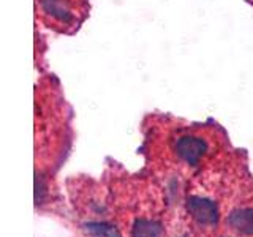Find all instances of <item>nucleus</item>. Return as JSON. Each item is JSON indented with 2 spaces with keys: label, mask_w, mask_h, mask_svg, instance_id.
Returning <instances> with one entry per match:
<instances>
[{
  "label": "nucleus",
  "mask_w": 253,
  "mask_h": 237,
  "mask_svg": "<svg viewBox=\"0 0 253 237\" xmlns=\"http://www.w3.org/2000/svg\"><path fill=\"white\" fill-rule=\"evenodd\" d=\"M43 14L60 27H75L79 22L83 0H38Z\"/></svg>",
  "instance_id": "obj_1"
},
{
  "label": "nucleus",
  "mask_w": 253,
  "mask_h": 237,
  "mask_svg": "<svg viewBox=\"0 0 253 237\" xmlns=\"http://www.w3.org/2000/svg\"><path fill=\"white\" fill-rule=\"evenodd\" d=\"M187 210L200 225H213L218 220L217 204L208 198L192 196L187 202Z\"/></svg>",
  "instance_id": "obj_2"
},
{
  "label": "nucleus",
  "mask_w": 253,
  "mask_h": 237,
  "mask_svg": "<svg viewBox=\"0 0 253 237\" xmlns=\"http://www.w3.org/2000/svg\"><path fill=\"white\" fill-rule=\"evenodd\" d=\"M177 155L188 164H198L201 157L208 152V144L203 138L198 136H182L176 142Z\"/></svg>",
  "instance_id": "obj_3"
},
{
  "label": "nucleus",
  "mask_w": 253,
  "mask_h": 237,
  "mask_svg": "<svg viewBox=\"0 0 253 237\" xmlns=\"http://www.w3.org/2000/svg\"><path fill=\"white\" fill-rule=\"evenodd\" d=\"M228 226L236 233L252 236L253 234V207L237 209L231 212L226 218Z\"/></svg>",
  "instance_id": "obj_4"
},
{
  "label": "nucleus",
  "mask_w": 253,
  "mask_h": 237,
  "mask_svg": "<svg viewBox=\"0 0 253 237\" xmlns=\"http://www.w3.org/2000/svg\"><path fill=\"white\" fill-rule=\"evenodd\" d=\"M163 228L158 221L139 218L134 221L131 229V237H162Z\"/></svg>",
  "instance_id": "obj_5"
},
{
  "label": "nucleus",
  "mask_w": 253,
  "mask_h": 237,
  "mask_svg": "<svg viewBox=\"0 0 253 237\" xmlns=\"http://www.w3.org/2000/svg\"><path fill=\"white\" fill-rule=\"evenodd\" d=\"M84 231L90 237H121L119 229L105 221H89L84 225Z\"/></svg>",
  "instance_id": "obj_6"
}]
</instances>
